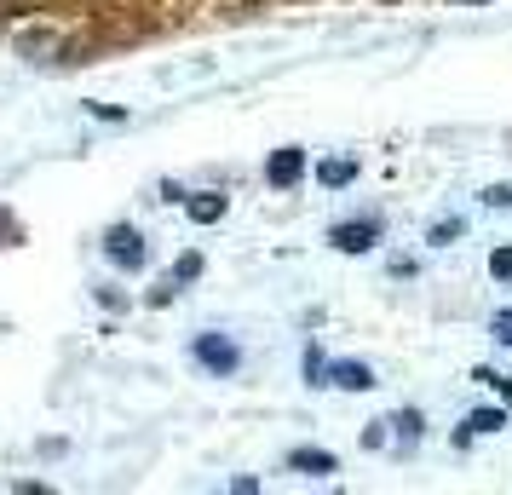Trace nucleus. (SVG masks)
Returning a JSON list of instances; mask_svg holds the SVG:
<instances>
[{
  "mask_svg": "<svg viewBox=\"0 0 512 495\" xmlns=\"http://www.w3.org/2000/svg\"><path fill=\"white\" fill-rule=\"evenodd\" d=\"M305 6H438V0H0V41L35 64H98L179 35H208Z\"/></svg>",
  "mask_w": 512,
  "mask_h": 495,
  "instance_id": "nucleus-1",
  "label": "nucleus"
},
{
  "mask_svg": "<svg viewBox=\"0 0 512 495\" xmlns=\"http://www.w3.org/2000/svg\"><path fill=\"white\" fill-rule=\"evenodd\" d=\"M110 260H121V265H139V260H144L139 236H133V231H116V236H110Z\"/></svg>",
  "mask_w": 512,
  "mask_h": 495,
  "instance_id": "nucleus-2",
  "label": "nucleus"
},
{
  "mask_svg": "<svg viewBox=\"0 0 512 495\" xmlns=\"http://www.w3.org/2000/svg\"><path fill=\"white\" fill-rule=\"evenodd\" d=\"M294 179H300V156H294V150H282L277 162H271V185H294Z\"/></svg>",
  "mask_w": 512,
  "mask_h": 495,
  "instance_id": "nucleus-3",
  "label": "nucleus"
},
{
  "mask_svg": "<svg viewBox=\"0 0 512 495\" xmlns=\"http://www.w3.org/2000/svg\"><path fill=\"white\" fill-rule=\"evenodd\" d=\"M202 357H208V363H219V369H231V363H236V352H225V346H213V340L202 346Z\"/></svg>",
  "mask_w": 512,
  "mask_h": 495,
  "instance_id": "nucleus-4",
  "label": "nucleus"
}]
</instances>
